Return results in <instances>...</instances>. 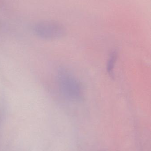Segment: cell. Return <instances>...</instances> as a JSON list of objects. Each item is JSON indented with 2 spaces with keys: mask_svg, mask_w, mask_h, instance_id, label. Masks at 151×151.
<instances>
[{
  "mask_svg": "<svg viewBox=\"0 0 151 151\" xmlns=\"http://www.w3.org/2000/svg\"><path fill=\"white\" fill-rule=\"evenodd\" d=\"M59 86L61 93L66 99L77 102L83 96L82 88L75 77L69 73L62 71L59 74Z\"/></svg>",
  "mask_w": 151,
  "mask_h": 151,
  "instance_id": "obj_1",
  "label": "cell"
},
{
  "mask_svg": "<svg viewBox=\"0 0 151 151\" xmlns=\"http://www.w3.org/2000/svg\"><path fill=\"white\" fill-rule=\"evenodd\" d=\"M34 32L38 37L47 40L59 39L65 34V30L62 25L51 21L38 22L34 27Z\"/></svg>",
  "mask_w": 151,
  "mask_h": 151,
  "instance_id": "obj_2",
  "label": "cell"
},
{
  "mask_svg": "<svg viewBox=\"0 0 151 151\" xmlns=\"http://www.w3.org/2000/svg\"><path fill=\"white\" fill-rule=\"evenodd\" d=\"M117 58V55L115 52L112 53L108 60L107 65V70L108 73L112 74L114 69V65Z\"/></svg>",
  "mask_w": 151,
  "mask_h": 151,
  "instance_id": "obj_3",
  "label": "cell"
}]
</instances>
